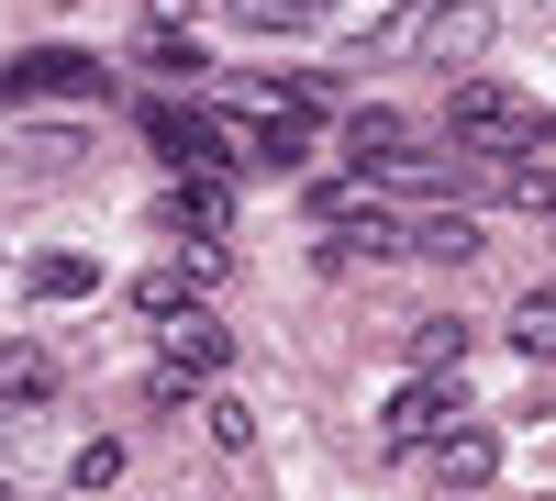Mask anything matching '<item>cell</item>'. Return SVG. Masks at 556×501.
I'll list each match as a JSON object with an SVG mask.
<instances>
[{
	"label": "cell",
	"instance_id": "cell-9",
	"mask_svg": "<svg viewBox=\"0 0 556 501\" xmlns=\"http://www.w3.org/2000/svg\"><path fill=\"white\" fill-rule=\"evenodd\" d=\"M412 256H424V267H468V256H479V223H468V212H445V201H434V212H412Z\"/></svg>",
	"mask_w": 556,
	"mask_h": 501
},
{
	"label": "cell",
	"instance_id": "cell-1",
	"mask_svg": "<svg viewBox=\"0 0 556 501\" xmlns=\"http://www.w3.org/2000/svg\"><path fill=\"white\" fill-rule=\"evenodd\" d=\"M445 146H456V156H490V167L556 156V112H534L523 89H501V78H456V89H445Z\"/></svg>",
	"mask_w": 556,
	"mask_h": 501
},
{
	"label": "cell",
	"instance_id": "cell-2",
	"mask_svg": "<svg viewBox=\"0 0 556 501\" xmlns=\"http://www.w3.org/2000/svg\"><path fill=\"white\" fill-rule=\"evenodd\" d=\"M134 134L167 156V178H235L245 167V123L235 112H178V101H146Z\"/></svg>",
	"mask_w": 556,
	"mask_h": 501
},
{
	"label": "cell",
	"instance_id": "cell-12",
	"mask_svg": "<svg viewBox=\"0 0 556 501\" xmlns=\"http://www.w3.org/2000/svg\"><path fill=\"white\" fill-rule=\"evenodd\" d=\"M0 390H12V413H34V401L56 390V368H45V346H0Z\"/></svg>",
	"mask_w": 556,
	"mask_h": 501
},
{
	"label": "cell",
	"instance_id": "cell-14",
	"mask_svg": "<svg viewBox=\"0 0 556 501\" xmlns=\"http://www.w3.org/2000/svg\"><path fill=\"white\" fill-rule=\"evenodd\" d=\"M301 156H312V134H301V123H267V134H245V167H267V178H290Z\"/></svg>",
	"mask_w": 556,
	"mask_h": 501
},
{
	"label": "cell",
	"instance_id": "cell-15",
	"mask_svg": "<svg viewBox=\"0 0 556 501\" xmlns=\"http://www.w3.org/2000/svg\"><path fill=\"white\" fill-rule=\"evenodd\" d=\"M456 356H468V324H456V312L412 324V368H456Z\"/></svg>",
	"mask_w": 556,
	"mask_h": 501
},
{
	"label": "cell",
	"instance_id": "cell-6",
	"mask_svg": "<svg viewBox=\"0 0 556 501\" xmlns=\"http://www.w3.org/2000/svg\"><path fill=\"white\" fill-rule=\"evenodd\" d=\"M156 346H167V368H178V379H201V390L235 368V335H223V312H201V301H178L167 324H156Z\"/></svg>",
	"mask_w": 556,
	"mask_h": 501
},
{
	"label": "cell",
	"instance_id": "cell-11",
	"mask_svg": "<svg viewBox=\"0 0 556 501\" xmlns=\"http://www.w3.org/2000/svg\"><path fill=\"white\" fill-rule=\"evenodd\" d=\"M323 12H334V0H235V23H245V34H312Z\"/></svg>",
	"mask_w": 556,
	"mask_h": 501
},
{
	"label": "cell",
	"instance_id": "cell-17",
	"mask_svg": "<svg viewBox=\"0 0 556 501\" xmlns=\"http://www.w3.org/2000/svg\"><path fill=\"white\" fill-rule=\"evenodd\" d=\"M167 12H190V0H167Z\"/></svg>",
	"mask_w": 556,
	"mask_h": 501
},
{
	"label": "cell",
	"instance_id": "cell-4",
	"mask_svg": "<svg viewBox=\"0 0 556 501\" xmlns=\"http://www.w3.org/2000/svg\"><path fill=\"white\" fill-rule=\"evenodd\" d=\"M12 101H101V57L89 45H34V57H0V112Z\"/></svg>",
	"mask_w": 556,
	"mask_h": 501
},
{
	"label": "cell",
	"instance_id": "cell-3",
	"mask_svg": "<svg viewBox=\"0 0 556 501\" xmlns=\"http://www.w3.org/2000/svg\"><path fill=\"white\" fill-rule=\"evenodd\" d=\"M456 424H468V390H456V368H412V379L379 401V446H445Z\"/></svg>",
	"mask_w": 556,
	"mask_h": 501
},
{
	"label": "cell",
	"instance_id": "cell-10",
	"mask_svg": "<svg viewBox=\"0 0 556 501\" xmlns=\"http://www.w3.org/2000/svg\"><path fill=\"white\" fill-rule=\"evenodd\" d=\"M146 67H156V78H201V45H190V23H178V12L146 23Z\"/></svg>",
	"mask_w": 556,
	"mask_h": 501
},
{
	"label": "cell",
	"instance_id": "cell-8",
	"mask_svg": "<svg viewBox=\"0 0 556 501\" xmlns=\"http://www.w3.org/2000/svg\"><path fill=\"white\" fill-rule=\"evenodd\" d=\"M434 479H445L456 501H490V479H501V435H490V424H456V435L434 446Z\"/></svg>",
	"mask_w": 556,
	"mask_h": 501
},
{
	"label": "cell",
	"instance_id": "cell-5",
	"mask_svg": "<svg viewBox=\"0 0 556 501\" xmlns=\"http://www.w3.org/2000/svg\"><path fill=\"white\" fill-rule=\"evenodd\" d=\"M490 45V0H434L424 23H401V45L390 57H424V67H468Z\"/></svg>",
	"mask_w": 556,
	"mask_h": 501
},
{
	"label": "cell",
	"instance_id": "cell-16",
	"mask_svg": "<svg viewBox=\"0 0 556 501\" xmlns=\"http://www.w3.org/2000/svg\"><path fill=\"white\" fill-rule=\"evenodd\" d=\"M89 290V256H34V301H78Z\"/></svg>",
	"mask_w": 556,
	"mask_h": 501
},
{
	"label": "cell",
	"instance_id": "cell-7",
	"mask_svg": "<svg viewBox=\"0 0 556 501\" xmlns=\"http://www.w3.org/2000/svg\"><path fill=\"white\" fill-rule=\"evenodd\" d=\"M156 223H167V235H190V246H223V223H235V178H167Z\"/></svg>",
	"mask_w": 556,
	"mask_h": 501
},
{
	"label": "cell",
	"instance_id": "cell-13",
	"mask_svg": "<svg viewBox=\"0 0 556 501\" xmlns=\"http://www.w3.org/2000/svg\"><path fill=\"white\" fill-rule=\"evenodd\" d=\"M513 356H556V290H523L513 301Z\"/></svg>",
	"mask_w": 556,
	"mask_h": 501
}]
</instances>
